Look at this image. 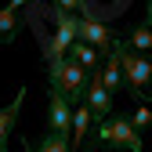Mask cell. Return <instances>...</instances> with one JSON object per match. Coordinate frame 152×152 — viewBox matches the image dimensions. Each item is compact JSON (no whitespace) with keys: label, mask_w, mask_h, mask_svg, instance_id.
Returning <instances> with one entry per match:
<instances>
[{"label":"cell","mask_w":152,"mask_h":152,"mask_svg":"<svg viewBox=\"0 0 152 152\" xmlns=\"http://www.w3.org/2000/svg\"><path fill=\"white\" fill-rule=\"evenodd\" d=\"M94 148H116V152L130 148V152H145L141 134L130 127V116H120V112H112L105 123L94 127V138L87 141V152H94Z\"/></svg>","instance_id":"6da1fadb"},{"label":"cell","mask_w":152,"mask_h":152,"mask_svg":"<svg viewBox=\"0 0 152 152\" xmlns=\"http://www.w3.org/2000/svg\"><path fill=\"white\" fill-rule=\"evenodd\" d=\"M87 69H80L72 58H62V62H51L47 65V83L51 91H58L69 105H83L87 98Z\"/></svg>","instance_id":"7a4b0ae2"},{"label":"cell","mask_w":152,"mask_h":152,"mask_svg":"<svg viewBox=\"0 0 152 152\" xmlns=\"http://www.w3.org/2000/svg\"><path fill=\"white\" fill-rule=\"evenodd\" d=\"M120 69H123V87L138 105L148 102L152 94V62L145 54H134L127 44H120Z\"/></svg>","instance_id":"3957f363"},{"label":"cell","mask_w":152,"mask_h":152,"mask_svg":"<svg viewBox=\"0 0 152 152\" xmlns=\"http://www.w3.org/2000/svg\"><path fill=\"white\" fill-rule=\"evenodd\" d=\"M83 105L91 109V120H94V123H105V120L112 116V94L105 91V83H102L98 72L87 76V98H83Z\"/></svg>","instance_id":"277c9868"},{"label":"cell","mask_w":152,"mask_h":152,"mask_svg":"<svg viewBox=\"0 0 152 152\" xmlns=\"http://www.w3.org/2000/svg\"><path fill=\"white\" fill-rule=\"evenodd\" d=\"M76 40L87 44V47H94V51H105L109 54V47L116 44V33L105 29L98 18H76Z\"/></svg>","instance_id":"5b68a950"},{"label":"cell","mask_w":152,"mask_h":152,"mask_svg":"<svg viewBox=\"0 0 152 152\" xmlns=\"http://www.w3.org/2000/svg\"><path fill=\"white\" fill-rule=\"evenodd\" d=\"M72 130V105L62 98L58 91L47 94V134H58V138H69Z\"/></svg>","instance_id":"8992f818"},{"label":"cell","mask_w":152,"mask_h":152,"mask_svg":"<svg viewBox=\"0 0 152 152\" xmlns=\"http://www.w3.org/2000/svg\"><path fill=\"white\" fill-rule=\"evenodd\" d=\"M120 44H123V40H120V36H116V44H112V47H109V58H105V69L98 72L109 94H116V91L123 87V69H120Z\"/></svg>","instance_id":"52a82bcc"},{"label":"cell","mask_w":152,"mask_h":152,"mask_svg":"<svg viewBox=\"0 0 152 152\" xmlns=\"http://www.w3.org/2000/svg\"><path fill=\"white\" fill-rule=\"evenodd\" d=\"M22 102H26V87L18 91V98H15L7 109H0V145H7L11 127H15V120H18V112H22Z\"/></svg>","instance_id":"ba28073f"},{"label":"cell","mask_w":152,"mask_h":152,"mask_svg":"<svg viewBox=\"0 0 152 152\" xmlns=\"http://www.w3.org/2000/svg\"><path fill=\"white\" fill-rule=\"evenodd\" d=\"M18 29H22L18 11H11L7 4H0V44H15L18 40Z\"/></svg>","instance_id":"9c48e42d"},{"label":"cell","mask_w":152,"mask_h":152,"mask_svg":"<svg viewBox=\"0 0 152 152\" xmlns=\"http://www.w3.org/2000/svg\"><path fill=\"white\" fill-rule=\"evenodd\" d=\"M69 58L80 65V69H87V72H98L102 54L94 51V47H87V44H80V40H72V47H69Z\"/></svg>","instance_id":"30bf717a"},{"label":"cell","mask_w":152,"mask_h":152,"mask_svg":"<svg viewBox=\"0 0 152 152\" xmlns=\"http://www.w3.org/2000/svg\"><path fill=\"white\" fill-rule=\"evenodd\" d=\"M130 51H134V54H145V51H152V29L145 26V22H138L134 29H130L127 33V40H123Z\"/></svg>","instance_id":"8fae6325"},{"label":"cell","mask_w":152,"mask_h":152,"mask_svg":"<svg viewBox=\"0 0 152 152\" xmlns=\"http://www.w3.org/2000/svg\"><path fill=\"white\" fill-rule=\"evenodd\" d=\"M87 127H91V109L87 105H76V112H72V130H69V145H83Z\"/></svg>","instance_id":"7c38bea8"},{"label":"cell","mask_w":152,"mask_h":152,"mask_svg":"<svg viewBox=\"0 0 152 152\" xmlns=\"http://www.w3.org/2000/svg\"><path fill=\"white\" fill-rule=\"evenodd\" d=\"M130 127H134V130H148V127H152V109H148V105H134Z\"/></svg>","instance_id":"4fadbf2b"},{"label":"cell","mask_w":152,"mask_h":152,"mask_svg":"<svg viewBox=\"0 0 152 152\" xmlns=\"http://www.w3.org/2000/svg\"><path fill=\"white\" fill-rule=\"evenodd\" d=\"M33 152H69V138H58V134H47L40 141V148H33Z\"/></svg>","instance_id":"5bb4252c"},{"label":"cell","mask_w":152,"mask_h":152,"mask_svg":"<svg viewBox=\"0 0 152 152\" xmlns=\"http://www.w3.org/2000/svg\"><path fill=\"white\" fill-rule=\"evenodd\" d=\"M26 4H29V0H7V7H11V11H22Z\"/></svg>","instance_id":"9a60e30c"},{"label":"cell","mask_w":152,"mask_h":152,"mask_svg":"<svg viewBox=\"0 0 152 152\" xmlns=\"http://www.w3.org/2000/svg\"><path fill=\"white\" fill-rule=\"evenodd\" d=\"M145 26L152 29V0H148V15H145Z\"/></svg>","instance_id":"2e32d148"},{"label":"cell","mask_w":152,"mask_h":152,"mask_svg":"<svg viewBox=\"0 0 152 152\" xmlns=\"http://www.w3.org/2000/svg\"><path fill=\"white\" fill-rule=\"evenodd\" d=\"M0 152H7V145H0Z\"/></svg>","instance_id":"e0dca14e"},{"label":"cell","mask_w":152,"mask_h":152,"mask_svg":"<svg viewBox=\"0 0 152 152\" xmlns=\"http://www.w3.org/2000/svg\"><path fill=\"white\" fill-rule=\"evenodd\" d=\"M145 105H152V94H148V102H145Z\"/></svg>","instance_id":"ac0fdd59"},{"label":"cell","mask_w":152,"mask_h":152,"mask_svg":"<svg viewBox=\"0 0 152 152\" xmlns=\"http://www.w3.org/2000/svg\"><path fill=\"white\" fill-rule=\"evenodd\" d=\"M0 4H4V0H0Z\"/></svg>","instance_id":"d6986e66"}]
</instances>
